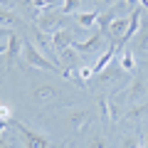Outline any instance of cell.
Listing matches in <instances>:
<instances>
[{
	"label": "cell",
	"instance_id": "cell-17",
	"mask_svg": "<svg viewBox=\"0 0 148 148\" xmlns=\"http://www.w3.org/2000/svg\"><path fill=\"white\" fill-rule=\"evenodd\" d=\"M148 111V101H143V104H138V106H133L128 114H123V119H138L141 114H146Z\"/></svg>",
	"mask_w": 148,
	"mask_h": 148
},
{
	"label": "cell",
	"instance_id": "cell-26",
	"mask_svg": "<svg viewBox=\"0 0 148 148\" xmlns=\"http://www.w3.org/2000/svg\"><path fill=\"white\" fill-rule=\"evenodd\" d=\"M138 148H146V146H143V143H141V146H138Z\"/></svg>",
	"mask_w": 148,
	"mask_h": 148
},
{
	"label": "cell",
	"instance_id": "cell-7",
	"mask_svg": "<svg viewBox=\"0 0 148 148\" xmlns=\"http://www.w3.org/2000/svg\"><path fill=\"white\" fill-rule=\"evenodd\" d=\"M123 10H126V5H121V3H119V5L109 8L106 12H101V15H99V22H96V25H99V32H104V35H106V32H109V25L116 20V17H121L119 12H123Z\"/></svg>",
	"mask_w": 148,
	"mask_h": 148
},
{
	"label": "cell",
	"instance_id": "cell-4",
	"mask_svg": "<svg viewBox=\"0 0 148 148\" xmlns=\"http://www.w3.org/2000/svg\"><path fill=\"white\" fill-rule=\"evenodd\" d=\"M64 17H67V15H62L59 10L57 12H40V17H37V27L45 30V32H54V30L62 27Z\"/></svg>",
	"mask_w": 148,
	"mask_h": 148
},
{
	"label": "cell",
	"instance_id": "cell-20",
	"mask_svg": "<svg viewBox=\"0 0 148 148\" xmlns=\"http://www.w3.org/2000/svg\"><path fill=\"white\" fill-rule=\"evenodd\" d=\"M0 148H12V143H8V141H5V138L0 136Z\"/></svg>",
	"mask_w": 148,
	"mask_h": 148
},
{
	"label": "cell",
	"instance_id": "cell-24",
	"mask_svg": "<svg viewBox=\"0 0 148 148\" xmlns=\"http://www.w3.org/2000/svg\"><path fill=\"white\" fill-rule=\"evenodd\" d=\"M0 5H8V0H0Z\"/></svg>",
	"mask_w": 148,
	"mask_h": 148
},
{
	"label": "cell",
	"instance_id": "cell-9",
	"mask_svg": "<svg viewBox=\"0 0 148 148\" xmlns=\"http://www.w3.org/2000/svg\"><path fill=\"white\" fill-rule=\"evenodd\" d=\"M91 121V111H72V114H69V126H72L74 128V131H77V133H79V131H84V126H86V123H89Z\"/></svg>",
	"mask_w": 148,
	"mask_h": 148
},
{
	"label": "cell",
	"instance_id": "cell-5",
	"mask_svg": "<svg viewBox=\"0 0 148 148\" xmlns=\"http://www.w3.org/2000/svg\"><path fill=\"white\" fill-rule=\"evenodd\" d=\"M104 37H106L104 32H96V35H91L86 42H74L72 49H74V52H79V54H84V57H86V54H94V52H99V47L104 45Z\"/></svg>",
	"mask_w": 148,
	"mask_h": 148
},
{
	"label": "cell",
	"instance_id": "cell-16",
	"mask_svg": "<svg viewBox=\"0 0 148 148\" xmlns=\"http://www.w3.org/2000/svg\"><path fill=\"white\" fill-rule=\"evenodd\" d=\"M136 35H138V42H136V47H138V49H148V20L141 25V30H138Z\"/></svg>",
	"mask_w": 148,
	"mask_h": 148
},
{
	"label": "cell",
	"instance_id": "cell-10",
	"mask_svg": "<svg viewBox=\"0 0 148 148\" xmlns=\"http://www.w3.org/2000/svg\"><path fill=\"white\" fill-rule=\"evenodd\" d=\"M59 91H57V86H52V84H37V86H32V96H35L37 101H49V99H54Z\"/></svg>",
	"mask_w": 148,
	"mask_h": 148
},
{
	"label": "cell",
	"instance_id": "cell-21",
	"mask_svg": "<svg viewBox=\"0 0 148 148\" xmlns=\"http://www.w3.org/2000/svg\"><path fill=\"white\" fill-rule=\"evenodd\" d=\"M138 3H141V5L146 8V12H148V0H138Z\"/></svg>",
	"mask_w": 148,
	"mask_h": 148
},
{
	"label": "cell",
	"instance_id": "cell-13",
	"mask_svg": "<svg viewBox=\"0 0 148 148\" xmlns=\"http://www.w3.org/2000/svg\"><path fill=\"white\" fill-rule=\"evenodd\" d=\"M119 64H121V69H123V72H133V69H136V54H133V49H123V52H121V62H119Z\"/></svg>",
	"mask_w": 148,
	"mask_h": 148
},
{
	"label": "cell",
	"instance_id": "cell-3",
	"mask_svg": "<svg viewBox=\"0 0 148 148\" xmlns=\"http://www.w3.org/2000/svg\"><path fill=\"white\" fill-rule=\"evenodd\" d=\"M49 37H52V45H54V49H57L59 54H64L67 49H72V45H74V32L67 30V27H59V30H54Z\"/></svg>",
	"mask_w": 148,
	"mask_h": 148
},
{
	"label": "cell",
	"instance_id": "cell-2",
	"mask_svg": "<svg viewBox=\"0 0 148 148\" xmlns=\"http://www.w3.org/2000/svg\"><path fill=\"white\" fill-rule=\"evenodd\" d=\"M10 126H15L17 131H20V136H22V141H25V146H27V148H52V143H49L47 138L42 136V133L32 131V128H30V126H25V123H20V121H15V119H12Z\"/></svg>",
	"mask_w": 148,
	"mask_h": 148
},
{
	"label": "cell",
	"instance_id": "cell-22",
	"mask_svg": "<svg viewBox=\"0 0 148 148\" xmlns=\"http://www.w3.org/2000/svg\"><path fill=\"white\" fill-rule=\"evenodd\" d=\"M143 146L148 148V131H146V136H143Z\"/></svg>",
	"mask_w": 148,
	"mask_h": 148
},
{
	"label": "cell",
	"instance_id": "cell-11",
	"mask_svg": "<svg viewBox=\"0 0 148 148\" xmlns=\"http://www.w3.org/2000/svg\"><path fill=\"white\" fill-rule=\"evenodd\" d=\"M99 15L101 12H74V20H77V25L84 27V30H89V27H94L96 22H99Z\"/></svg>",
	"mask_w": 148,
	"mask_h": 148
},
{
	"label": "cell",
	"instance_id": "cell-18",
	"mask_svg": "<svg viewBox=\"0 0 148 148\" xmlns=\"http://www.w3.org/2000/svg\"><path fill=\"white\" fill-rule=\"evenodd\" d=\"M86 148H106V138H104V133H94V136L89 138V143H86Z\"/></svg>",
	"mask_w": 148,
	"mask_h": 148
},
{
	"label": "cell",
	"instance_id": "cell-6",
	"mask_svg": "<svg viewBox=\"0 0 148 148\" xmlns=\"http://www.w3.org/2000/svg\"><path fill=\"white\" fill-rule=\"evenodd\" d=\"M22 42H25V40H20L15 32H10V35H8V52H5L8 59H5V72H8V69H12V64H15L17 57H22Z\"/></svg>",
	"mask_w": 148,
	"mask_h": 148
},
{
	"label": "cell",
	"instance_id": "cell-15",
	"mask_svg": "<svg viewBox=\"0 0 148 148\" xmlns=\"http://www.w3.org/2000/svg\"><path fill=\"white\" fill-rule=\"evenodd\" d=\"M79 3L82 0H59V12L62 15H74V12H79Z\"/></svg>",
	"mask_w": 148,
	"mask_h": 148
},
{
	"label": "cell",
	"instance_id": "cell-23",
	"mask_svg": "<svg viewBox=\"0 0 148 148\" xmlns=\"http://www.w3.org/2000/svg\"><path fill=\"white\" fill-rule=\"evenodd\" d=\"M0 52H8V49H5V45H0Z\"/></svg>",
	"mask_w": 148,
	"mask_h": 148
},
{
	"label": "cell",
	"instance_id": "cell-12",
	"mask_svg": "<svg viewBox=\"0 0 148 148\" xmlns=\"http://www.w3.org/2000/svg\"><path fill=\"white\" fill-rule=\"evenodd\" d=\"M15 27V25H20V17L15 15L12 10H5V5H0V27Z\"/></svg>",
	"mask_w": 148,
	"mask_h": 148
},
{
	"label": "cell",
	"instance_id": "cell-25",
	"mask_svg": "<svg viewBox=\"0 0 148 148\" xmlns=\"http://www.w3.org/2000/svg\"><path fill=\"white\" fill-rule=\"evenodd\" d=\"M143 67H146V69H148V62H143Z\"/></svg>",
	"mask_w": 148,
	"mask_h": 148
},
{
	"label": "cell",
	"instance_id": "cell-1",
	"mask_svg": "<svg viewBox=\"0 0 148 148\" xmlns=\"http://www.w3.org/2000/svg\"><path fill=\"white\" fill-rule=\"evenodd\" d=\"M22 64H27V67H32V69H45V72H52V74H64V69H59L54 62H49L47 57H42L40 49H37L30 40L22 42Z\"/></svg>",
	"mask_w": 148,
	"mask_h": 148
},
{
	"label": "cell",
	"instance_id": "cell-14",
	"mask_svg": "<svg viewBox=\"0 0 148 148\" xmlns=\"http://www.w3.org/2000/svg\"><path fill=\"white\" fill-rule=\"evenodd\" d=\"M121 64H109V67L104 69V74H96V77H99L101 79V84H104V82H111V79H119V77H121Z\"/></svg>",
	"mask_w": 148,
	"mask_h": 148
},
{
	"label": "cell",
	"instance_id": "cell-19",
	"mask_svg": "<svg viewBox=\"0 0 148 148\" xmlns=\"http://www.w3.org/2000/svg\"><path fill=\"white\" fill-rule=\"evenodd\" d=\"M123 146H126V148H138V141H136V138H126Z\"/></svg>",
	"mask_w": 148,
	"mask_h": 148
},
{
	"label": "cell",
	"instance_id": "cell-8",
	"mask_svg": "<svg viewBox=\"0 0 148 148\" xmlns=\"http://www.w3.org/2000/svg\"><path fill=\"white\" fill-rule=\"evenodd\" d=\"M146 89H148L146 79H143V77H136V79L128 84V89H126V101H138L143 94H146Z\"/></svg>",
	"mask_w": 148,
	"mask_h": 148
}]
</instances>
